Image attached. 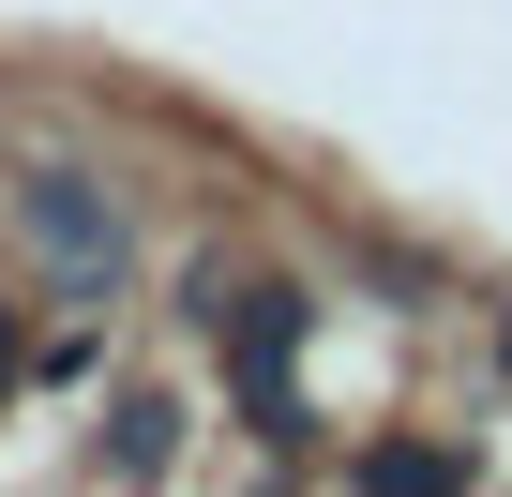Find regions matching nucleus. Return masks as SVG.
I'll return each mask as SVG.
<instances>
[{
  "instance_id": "f257e3e1",
  "label": "nucleus",
  "mask_w": 512,
  "mask_h": 497,
  "mask_svg": "<svg viewBox=\"0 0 512 497\" xmlns=\"http://www.w3.org/2000/svg\"><path fill=\"white\" fill-rule=\"evenodd\" d=\"M16 241L61 272V302H121V272H136V211L91 166H31L16 181Z\"/></svg>"
},
{
  "instance_id": "f03ea898",
  "label": "nucleus",
  "mask_w": 512,
  "mask_h": 497,
  "mask_svg": "<svg viewBox=\"0 0 512 497\" xmlns=\"http://www.w3.org/2000/svg\"><path fill=\"white\" fill-rule=\"evenodd\" d=\"M196 317L226 332V362H241V407H256V392H287V362H302V332H317V302H302L287 272H256V287H226V272H211V287H196Z\"/></svg>"
},
{
  "instance_id": "7ed1b4c3",
  "label": "nucleus",
  "mask_w": 512,
  "mask_h": 497,
  "mask_svg": "<svg viewBox=\"0 0 512 497\" xmlns=\"http://www.w3.org/2000/svg\"><path fill=\"white\" fill-rule=\"evenodd\" d=\"M181 467V392H121L106 407V482H166Z\"/></svg>"
},
{
  "instance_id": "20e7f679",
  "label": "nucleus",
  "mask_w": 512,
  "mask_h": 497,
  "mask_svg": "<svg viewBox=\"0 0 512 497\" xmlns=\"http://www.w3.org/2000/svg\"><path fill=\"white\" fill-rule=\"evenodd\" d=\"M347 482H362V497H452V482H467V452H437V437H377Z\"/></svg>"
},
{
  "instance_id": "39448f33",
  "label": "nucleus",
  "mask_w": 512,
  "mask_h": 497,
  "mask_svg": "<svg viewBox=\"0 0 512 497\" xmlns=\"http://www.w3.org/2000/svg\"><path fill=\"white\" fill-rule=\"evenodd\" d=\"M497 347H512V317H497Z\"/></svg>"
}]
</instances>
